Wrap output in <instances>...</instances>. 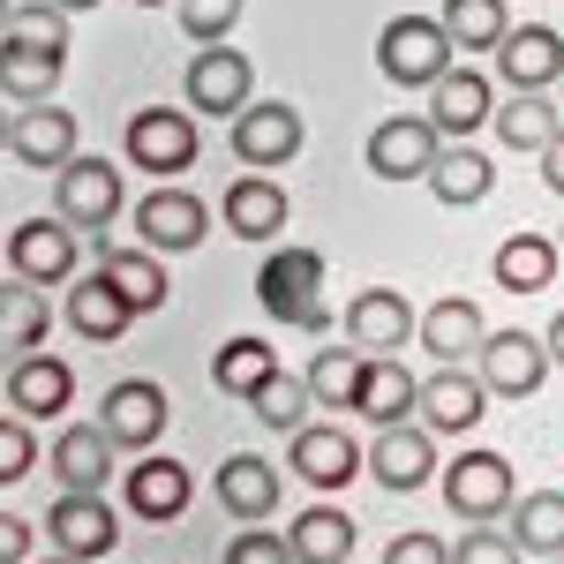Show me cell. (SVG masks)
<instances>
[{
    "label": "cell",
    "instance_id": "1",
    "mask_svg": "<svg viewBox=\"0 0 564 564\" xmlns=\"http://www.w3.org/2000/svg\"><path fill=\"white\" fill-rule=\"evenodd\" d=\"M377 68H384V84H399V90H436L459 68V45L444 39L436 15H391L384 31H377Z\"/></svg>",
    "mask_w": 564,
    "mask_h": 564
},
{
    "label": "cell",
    "instance_id": "2",
    "mask_svg": "<svg viewBox=\"0 0 564 564\" xmlns=\"http://www.w3.org/2000/svg\"><path fill=\"white\" fill-rule=\"evenodd\" d=\"M257 302L271 324H294V332H324L332 302H324V257L316 249H279L257 271Z\"/></svg>",
    "mask_w": 564,
    "mask_h": 564
},
{
    "label": "cell",
    "instance_id": "3",
    "mask_svg": "<svg viewBox=\"0 0 564 564\" xmlns=\"http://www.w3.org/2000/svg\"><path fill=\"white\" fill-rule=\"evenodd\" d=\"M196 151H204V135L188 121V106H143V113H129V166L174 181L196 166Z\"/></svg>",
    "mask_w": 564,
    "mask_h": 564
},
{
    "label": "cell",
    "instance_id": "4",
    "mask_svg": "<svg viewBox=\"0 0 564 564\" xmlns=\"http://www.w3.org/2000/svg\"><path fill=\"white\" fill-rule=\"evenodd\" d=\"M302 113L286 106V98H249L241 113H234V129H226V143H234V159L249 166V174H271V166H286L294 151H302Z\"/></svg>",
    "mask_w": 564,
    "mask_h": 564
},
{
    "label": "cell",
    "instance_id": "5",
    "mask_svg": "<svg viewBox=\"0 0 564 564\" xmlns=\"http://www.w3.org/2000/svg\"><path fill=\"white\" fill-rule=\"evenodd\" d=\"M512 497H520V489H512V459H505V452H459V459L444 467V505L467 527L505 520Z\"/></svg>",
    "mask_w": 564,
    "mask_h": 564
},
{
    "label": "cell",
    "instance_id": "6",
    "mask_svg": "<svg viewBox=\"0 0 564 564\" xmlns=\"http://www.w3.org/2000/svg\"><path fill=\"white\" fill-rule=\"evenodd\" d=\"M45 542H53L61 557H76V564H106L113 550H121V512H113L106 497L61 489V505L45 512Z\"/></svg>",
    "mask_w": 564,
    "mask_h": 564
},
{
    "label": "cell",
    "instance_id": "7",
    "mask_svg": "<svg viewBox=\"0 0 564 564\" xmlns=\"http://www.w3.org/2000/svg\"><path fill=\"white\" fill-rule=\"evenodd\" d=\"M53 204H61V218H68L76 234H106V226L121 218V166L76 151V159L61 166V181H53Z\"/></svg>",
    "mask_w": 564,
    "mask_h": 564
},
{
    "label": "cell",
    "instance_id": "8",
    "mask_svg": "<svg viewBox=\"0 0 564 564\" xmlns=\"http://www.w3.org/2000/svg\"><path fill=\"white\" fill-rule=\"evenodd\" d=\"M257 98V61L241 53V45H204L196 61H188V113H218V121H234L241 106Z\"/></svg>",
    "mask_w": 564,
    "mask_h": 564
},
{
    "label": "cell",
    "instance_id": "9",
    "mask_svg": "<svg viewBox=\"0 0 564 564\" xmlns=\"http://www.w3.org/2000/svg\"><path fill=\"white\" fill-rule=\"evenodd\" d=\"M8 263H15V279H31V286H68L76 263H84V241H76V226L61 212L23 218V226L8 234Z\"/></svg>",
    "mask_w": 564,
    "mask_h": 564
},
{
    "label": "cell",
    "instance_id": "10",
    "mask_svg": "<svg viewBox=\"0 0 564 564\" xmlns=\"http://www.w3.org/2000/svg\"><path fill=\"white\" fill-rule=\"evenodd\" d=\"M550 369H557L550 339H534V332H489L475 354V377L489 384V399H534Z\"/></svg>",
    "mask_w": 564,
    "mask_h": 564
},
{
    "label": "cell",
    "instance_id": "11",
    "mask_svg": "<svg viewBox=\"0 0 564 564\" xmlns=\"http://www.w3.org/2000/svg\"><path fill=\"white\" fill-rule=\"evenodd\" d=\"M8 151H15L31 174H61V166L84 151V121H76L61 98H45V106H23V113L8 121Z\"/></svg>",
    "mask_w": 564,
    "mask_h": 564
},
{
    "label": "cell",
    "instance_id": "12",
    "mask_svg": "<svg viewBox=\"0 0 564 564\" xmlns=\"http://www.w3.org/2000/svg\"><path fill=\"white\" fill-rule=\"evenodd\" d=\"M166 422H174V406H166V391L151 384V377H121L98 399V430L113 436L121 452H151L166 436Z\"/></svg>",
    "mask_w": 564,
    "mask_h": 564
},
{
    "label": "cell",
    "instance_id": "13",
    "mask_svg": "<svg viewBox=\"0 0 564 564\" xmlns=\"http://www.w3.org/2000/svg\"><path fill=\"white\" fill-rule=\"evenodd\" d=\"M204 234H212V212H204V196H188V188H166V181H159V188L135 204V241L159 249V257L204 249Z\"/></svg>",
    "mask_w": 564,
    "mask_h": 564
},
{
    "label": "cell",
    "instance_id": "14",
    "mask_svg": "<svg viewBox=\"0 0 564 564\" xmlns=\"http://www.w3.org/2000/svg\"><path fill=\"white\" fill-rule=\"evenodd\" d=\"M286 459H294V475H302L308 489H324V497L347 489V481L369 467V452H361L339 422H302V430L286 436Z\"/></svg>",
    "mask_w": 564,
    "mask_h": 564
},
{
    "label": "cell",
    "instance_id": "15",
    "mask_svg": "<svg viewBox=\"0 0 564 564\" xmlns=\"http://www.w3.org/2000/svg\"><path fill=\"white\" fill-rule=\"evenodd\" d=\"M436 151H444V135H436L430 113H399V121L369 129V174L377 181H430Z\"/></svg>",
    "mask_w": 564,
    "mask_h": 564
},
{
    "label": "cell",
    "instance_id": "16",
    "mask_svg": "<svg viewBox=\"0 0 564 564\" xmlns=\"http://www.w3.org/2000/svg\"><path fill=\"white\" fill-rule=\"evenodd\" d=\"M369 475H377V489H399V497L436 481V430L430 422H391V430H377Z\"/></svg>",
    "mask_w": 564,
    "mask_h": 564
},
{
    "label": "cell",
    "instance_id": "17",
    "mask_svg": "<svg viewBox=\"0 0 564 564\" xmlns=\"http://www.w3.org/2000/svg\"><path fill=\"white\" fill-rule=\"evenodd\" d=\"M436 436H467L489 414V384H481L475 369H459V361H444L436 377H422V406H414Z\"/></svg>",
    "mask_w": 564,
    "mask_h": 564
},
{
    "label": "cell",
    "instance_id": "18",
    "mask_svg": "<svg viewBox=\"0 0 564 564\" xmlns=\"http://www.w3.org/2000/svg\"><path fill=\"white\" fill-rule=\"evenodd\" d=\"M68 399H76V369L68 361H53V354H23V361H8V414H23V422H53V414H68Z\"/></svg>",
    "mask_w": 564,
    "mask_h": 564
},
{
    "label": "cell",
    "instance_id": "19",
    "mask_svg": "<svg viewBox=\"0 0 564 564\" xmlns=\"http://www.w3.org/2000/svg\"><path fill=\"white\" fill-rule=\"evenodd\" d=\"M113 436L98 430V422H68V430L53 436V481L61 489H76V497H106V481H113Z\"/></svg>",
    "mask_w": 564,
    "mask_h": 564
},
{
    "label": "cell",
    "instance_id": "20",
    "mask_svg": "<svg viewBox=\"0 0 564 564\" xmlns=\"http://www.w3.org/2000/svg\"><path fill=\"white\" fill-rule=\"evenodd\" d=\"M212 489H218V505H226L241 527H263L271 512H279V497H286V489H279V467L257 459V452H226Z\"/></svg>",
    "mask_w": 564,
    "mask_h": 564
},
{
    "label": "cell",
    "instance_id": "21",
    "mask_svg": "<svg viewBox=\"0 0 564 564\" xmlns=\"http://www.w3.org/2000/svg\"><path fill=\"white\" fill-rule=\"evenodd\" d=\"M414 324H422V316L406 308V294H399V286H361V294L347 302V339L361 354L406 347V339H414Z\"/></svg>",
    "mask_w": 564,
    "mask_h": 564
},
{
    "label": "cell",
    "instance_id": "22",
    "mask_svg": "<svg viewBox=\"0 0 564 564\" xmlns=\"http://www.w3.org/2000/svg\"><path fill=\"white\" fill-rule=\"evenodd\" d=\"M121 497H129L135 520H181L188 512V497H196V481L181 459H159V452H135L129 481H121Z\"/></svg>",
    "mask_w": 564,
    "mask_h": 564
},
{
    "label": "cell",
    "instance_id": "23",
    "mask_svg": "<svg viewBox=\"0 0 564 564\" xmlns=\"http://www.w3.org/2000/svg\"><path fill=\"white\" fill-rule=\"evenodd\" d=\"M430 121H436V135H452V143H467L475 129H489V121H497L489 76H481V68H452V76L430 90Z\"/></svg>",
    "mask_w": 564,
    "mask_h": 564
},
{
    "label": "cell",
    "instance_id": "24",
    "mask_svg": "<svg viewBox=\"0 0 564 564\" xmlns=\"http://www.w3.org/2000/svg\"><path fill=\"white\" fill-rule=\"evenodd\" d=\"M497 76H505L512 90H550V84H564V39L550 31V23L505 31V45H497Z\"/></svg>",
    "mask_w": 564,
    "mask_h": 564
},
{
    "label": "cell",
    "instance_id": "25",
    "mask_svg": "<svg viewBox=\"0 0 564 564\" xmlns=\"http://www.w3.org/2000/svg\"><path fill=\"white\" fill-rule=\"evenodd\" d=\"M286 218H294L286 181H263V174L226 181V234H241V241H279Z\"/></svg>",
    "mask_w": 564,
    "mask_h": 564
},
{
    "label": "cell",
    "instance_id": "26",
    "mask_svg": "<svg viewBox=\"0 0 564 564\" xmlns=\"http://www.w3.org/2000/svg\"><path fill=\"white\" fill-rule=\"evenodd\" d=\"M414 339L430 347V361H475L481 339H489L481 302H467V294H444V302H430V308H422V324H414Z\"/></svg>",
    "mask_w": 564,
    "mask_h": 564
},
{
    "label": "cell",
    "instance_id": "27",
    "mask_svg": "<svg viewBox=\"0 0 564 564\" xmlns=\"http://www.w3.org/2000/svg\"><path fill=\"white\" fill-rule=\"evenodd\" d=\"M45 332H53V302H45V286L31 279H0V361H23V354L45 347Z\"/></svg>",
    "mask_w": 564,
    "mask_h": 564
},
{
    "label": "cell",
    "instance_id": "28",
    "mask_svg": "<svg viewBox=\"0 0 564 564\" xmlns=\"http://www.w3.org/2000/svg\"><path fill=\"white\" fill-rule=\"evenodd\" d=\"M68 324L84 332L90 347H113L135 324V308L121 302V286H113L106 271H90V279H68Z\"/></svg>",
    "mask_w": 564,
    "mask_h": 564
},
{
    "label": "cell",
    "instance_id": "29",
    "mask_svg": "<svg viewBox=\"0 0 564 564\" xmlns=\"http://www.w3.org/2000/svg\"><path fill=\"white\" fill-rule=\"evenodd\" d=\"M61 68H68V53H45L31 39H0V98H15V106H45L61 90Z\"/></svg>",
    "mask_w": 564,
    "mask_h": 564
},
{
    "label": "cell",
    "instance_id": "30",
    "mask_svg": "<svg viewBox=\"0 0 564 564\" xmlns=\"http://www.w3.org/2000/svg\"><path fill=\"white\" fill-rule=\"evenodd\" d=\"M489 129H497L505 151H520V159L534 151V159H542V151H550V135L564 129V113L542 98V90H512V98L497 106V121H489Z\"/></svg>",
    "mask_w": 564,
    "mask_h": 564
},
{
    "label": "cell",
    "instance_id": "31",
    "mask_svg": "<svg viewBox=\"0 0 564 564\" xmlns=\"http://www.w3.org/2000/svg\"><path fill=\"white\" fill-rule=\"evenodd\" d=\"M286 542H294V564H354V520L339 512V505H308V512H294Z\"/></svg>",
    "mask_w": 564,
    "mask_h": 564
},
{
    "label": "cell",
    "instance_id": "32",
    "mask_svg": "<svg viewBox=\"0 0 564 564\" xmlns=\"http://www.w3.org/2000/svg\"><path fill=\"white\" fill-rule=\"evenodd\" d=\"M271 377H279V354H271V339H257V332H241V339H226V347L212 354V384L226 391V399H257Z\"/></svg>",
    "mask_w": 564,
    "mask_h": 564
},
{
    "label": "cell",
    "instance_id": "33",
    "mask_svg": "<svg viewBox=\"0 0 564 564\" xmlns=\"http://www.w3.org/2000/svg\"><path fill=\"white\" fill-rule=\"evenodd\" d=\"M557 263H564V249L557 241H542V234H512V241H497V286L505 294H542L550 279H557Z\"/></svg>",
    "mask_w": 564,
    "mask_h": 564
},
{
    "label": "cell",
    "instance_id": "34",
    "mask_svg": "<svg viewBox=\"0 0 564 564\" xmlns=\"http://www.w3.org/2000/svg\"><path fill=\"white\" fill-rule=\"evenodd\" d=\"M98 271L121 286V302L143 316V308H166V263H159V249H106L98 241Z\"/></svg>",
    "mask_w": 564,
    "mask_h": 564
},
{
    "label": "cell",
    "instance_id": "35",
    "mask_svg": "<svg viewBox=\"0 0 564 564\" xmlns=\"http://www.w3.org/2000/svg\"><path fill=\"white\" fill-rule=\"evenodd\" d=\"M430 188H436V204H452V212H467V204H481V196L497 188V166L481 159L475 143H452V151H436V166H430Z\"/></svg>",
    "mask_w": 564,
    "mask_h": 564
},
{
    "label": "cell",
    "instance_id": "36",
    "mask_svg": "<svg viewBox=\"0 0 564 564\" xmlns=\"http://www.w3.org/2000/svg\"><path fill=\"white\" fill-rule=\"evenodd\" d=\"M512 542H520L527 557H557L564 550V489H527L512 497Z\"/></svg>",
    "mask_w": 564,
    "mask_h": 564
},
{
    "label": "cell",
    "instance_id": "37",
    "mask_svg": "<svg viewBox=\"0 0 564 564\" xmlns=\"http://www.w3.org/2000/svg\"><path fill=\"white\" fill-rule=\"evenodd\" d=\"M422 406V384L406 377V361H369V377H361V422H377V430H391V422H406Z\"/></svg>",
    "mask_w": 564,
    "mask_h": 564
},
{
    "label": "cell",
    "instance_id": "38",
    "mask_svg": "<svg viewBox=\"0 0 564 564\" xmlns=\"http://www.w3.org/2000/svg\"><path fill=\"white\" fill-rule=\"evenodd\" d=\"M302 377H308V399H316V406L347 414V406H361V377H369V361L347 354V347H316V361H308Z\"/></svg>",
    "mask_w": 564,
    "mask_h": 564
},
{
    "label": "cell",
    "instance_id": "39",
    "mask_svg": "<svg viewBox=\"0 0 564 564\" xmlns=\"http://www.w3.org/2000/svg\"><path fill=\"white\" fill-rule=\"evenodd\" d=\"M444 39L459 45V53H497L505 31H512V15H505V0H444Z\"/></svg>",
    "mask_w": 564,
    "mask_h": 564
},
{
    "label": "cell",
    "instance_id": "40",
    "mask_svg": "<svg viewBox=\"0 0 564 564\" xmlns=\"http://www.w3.org/2000/svg\"><path fill=\"white\" fill-rule=\"evenodd\" d=\"M249 406H257V422H263V430L294 436V430L308 422V406H316V399H308V377H286V369H279V377H271V384H263L257 399H249Z\"/></svg>",
    "mask_w": 564,
    "mask_h": 564
},
{
    "label": "cell",
    "instance_id": "41",
    "mask_svg": "<svg viewBox=\"0 0 564 564\" xmlns=\"http://www.w3.org/2000/svg\"><path fill=\"white\" fill-rule=\"evenodd\" d=\"M0 39H31L45 53H68V8H53V0H31V8H15L8 15V31Z\"/></svg>",
    "mask_w": 564,
    "mask_h": 564
},
{
    "label": "cell",
    "instance_id": "42",
    "mask_svg": "<svg viewBox=\"0 0 564 564\" xmlns=\"http://www.w3.org/2000/svg\"><path fill=\"white\" fill-rule=\"evenodd\" d=\"M241 8H249V0H174L181 31H188L196 45H218L234 23H241Z\"/></svg>",
    "mask_w": 564,
    "mask_h": 564
},
{
    "label": "cell",
    "instance_id": "43",
    "mask_svg": "<svg viewBox=\"0 0 564 564\" xmlns=\"http://www.w3.org/2000/svg\"><path fill=\"white\" fill-rule=\"evenodd\" d=\"M452 564H527V550L512 542V527L481 520V527H467V542L452 550Z\"/></svg>",
    "mask_w": 564,
    "mask_h": 564
},
{
    "label": "cell",
    "instance_id": "44",
    "mask_svg": "<svg viewBox=\"0 0 564 564\" xmlns=\"http://www.w3.org/2000/svg\"><path fill=\"white\" fill-rule=\"evenodd\" d=\"M31 467H39V436H31V422H23V414H0V489L23 481Z\"/></svg>",
    "mask_w": 564,
    "mask_h": 564
},
{
    "label": "cell",
    "instance_id": "45",
    "mask_svg": "<svg viewBox=\"0 0 564 564\" xmlns=\"http://www.w3.org/2000/svg\"><path fill=\"white\" fill-rule=\"evenodd\" d=\"M218 564H294V542L271 534V527H241V534L226 542V557H218Z\"/></svg>",
    "mask_w": 564,
    "mask_h": 564
},
{
    "label": "cell",
    "instance_id": "46",
    "mask_svg": "<svg viewBox=\"0 0 564 564\" xmlns=\"http://www.w3.org/2000/svg\"><path fill=\"white\" fill-rule=\"evenodd\" d=\"M384 564H452V550H444L436 534H422V527H406V534L384 542Z\"/></svg>",
    "mask_w": 564,
    "mask_h": 564
},
{
    "label": "cell",
    "instance_id": "47",
    "mask_svg": "<svg viewBox=\"0 0 564 564\" xmlns=\"http://www.w3.org/2000/svg\"><path fill=\"white\" fill-rule=\"evenodd\" d=\"M23 557H31V520L0 512V564H23Z\"/></svg>",
    "mask_w": 564,
    "mask_h": 564
},
{
    "label": "cell",
    "instance_id": "48",
    "mask_svg": "<svg viewBox=\"0 0 564 564\" xmlns=\"http://www.w3.org/2000/svg\"><path fill=\"white\" fill-rule=\"evenodd\" d=\"M542 188H557V196H564V129L550 135V151H542Z\"/></svg>",
    "mask_w": 564,
    "mask_h": 564
},
{
    "label": "cell",
    "instance_id": "49",
    "mask_svg": "<svg viewBox=\"0 0 564 564\" xmlns=\"http://www.w3.org/2000/svg\"><path fill=\"white\" fill-rule=\"evenodd\" d=\"M550 361H557V369H564V316H557V324H550Z\"/></svg>",
    "mask_w": 564,
    "mask_h": 564
},
{
    "label": "cell",
    "instance_id": "50",
    "mask_svg": "<svg viewBox=\"0 0 564 564\" xmlns=\"http://www.w3.org/2000/svg\"><path fill=\"white\" fill-rule=\"evenodd\" d=\"M53 8H68V15H76V8H98V0H53Z\"/></svg>",
    "mask_w": 564,
    "mask_h": 564
},
{
    "label": "cell",
    "instance_id": "51",
    "mask_svg": "<svg viewBox=\"0 0 564 564\" xmlns=\"http://www.w3.org/2000/svg\"><path fill=\"white\" fill-rule=\"evenodd\" d=\"M39 564H76V557H61V550H53V557H39Z\"/></svg>",
    "mask_w": 564,
    "mask_h": 564
},
{
    "label": "cell",
    "instance_id": "52",
    "mask_svg": "<svg viewBox=\"0 0 564 564\" xmlns=\"http://www.w3.org/2000/svg\"><path fill=\"white\" fill-rule=\"evenodd\" d=\"M8 15H15V8H8V0H0V31H8Z\"/></svg>",
    "mask_w": 564,
    "mask_h": 564
},
{
    "label": "cell",
    "instance_id": "53",
    "mask_svg": "<svg viewBox=\"0 0 564 564\" xmlns=\"http://www.w3.org/2000/svg\"><path fill=\"white\" fill-rule=\"evenodd\" d=\"M0 151H8V113H0Z\"/></svg>",
    "mask_w": 564,
    "mask_h": 564
},
{
    "label": "cell",
    "instance_id": "54",
    "mask_svg": "<svg viewBox=\"0 0 564 564\" xmlns=\"http://www.w3.org/2000/svg\"><path fill=\"white\" fill-rule=\"evenodd\" d=\"M135 8H166V0H135Z\"/></svg>",
    "mask_w": 564,
    "mask_h": 564
},
{
    "label": "cell",
    "instance_id": "55",
    "mask_svg": "<svg viewBox=\"0 0 564 564\" xmlns=\"http://www.w3.org/2000/svg\"><path fill=\"white\" fill-rule=\"evenodd\" d=\"M557 249H564V234H557Z\"/></svg>",
    "mask_w": 564,
    "mask_h": 564
},
{
    "label": "cell",
    "instance_id": "56",
    "mask_svg": "<svg viewBox=\"0 0 564 564\" xmlns=\"http://www.w3.org/2000/svg\"><path fill=\"white\" fill-rule=\"evenodd\" d=\"M557 98H564V84H557Z\"/></svg>",
    "mask_w": 564,
    "mask_h": 564
},
{
    "label": "cell",
    "instance_id": "57",
    "mask_svg": "<svg viewBox=\"0 0 564 564\" xmlns=\"http://www.w3.org/2000/svg\"><path fill=\"white\" fill-rule=\"evenodd\" d=\"M557 564H564V550H557Z\"/></svg>",
    "mask_w": 564,
    "mask_h": 564
}]
</instances>
